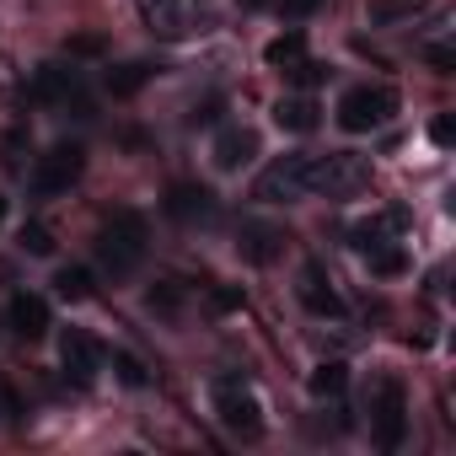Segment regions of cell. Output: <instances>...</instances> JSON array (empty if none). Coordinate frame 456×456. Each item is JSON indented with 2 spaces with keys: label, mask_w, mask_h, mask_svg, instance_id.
<instances>
[{
  "label": "cell",
  "mask_w": 456,
  "mask_h": 456,
  "mask_svg": "<svg viewBox=\"0 0 456 456\" xmlns=\"http://www.w3.org/2000/svg\"><path fill=\"white\" fill-rule=\"evenodd\" d=\"M145 242H151L145 215L140 209H113L102 220V232H97V258H102V269L113 280H124V274H134L145 264Z\"/></svg>",
  "instance_id": "6da1fadb"
},
{
  "label": "cell",
  "mask_w": 456,
  "mask_h": 456,
  "mask_svg": "<svg viewBox=\"0 0 456 456\" xmlns=\"http://www.w3.org/2000/svg\"><path fill=\"white\" fill-rule=\"evenodd\" d=\"M365 183H370V161L360 151L306 156V193H317V199H354Z\"/></svg>",
  "instance_id": "7a4b0ae2"
},
{
  "label": "cell",
  "mask_w": 456,
  "mask_h": 456,
  "mask_svg": "<svg viewBox=\"0 0 456 456\" xmlns=\"http://www.w3.org/2000/svg\"><path fill=\"white\" fill-rule=\"evenodd\" d=\"M397 113V92L392 86H349L338 97V129L344 134H370L381 124H392Z\"/></svg>",
  "instance_id": "3957f363"
},
{
  "label": "cell",
  "mask_w": 456,
  "mask_h": 456,
  "mask_svg": "<svg viewBox=\"0 0 456 456\" xmlns=\"http://www.w3.org/2000/svg\"><path fill=\"white\" fill-rule=\"evenodd\" d=\"M215 413H220L225 429L242 435V440H258L264 435V403L253 397V387L242 376H220L215 381Z\"/></svg>",
  "instance_id": "277c9868"
},
{
  "label": "cell",
  "mask_w": 456,
  "mask_h": 456,
  "mask_svg": "<svg viewBox=\"0 0 456 456\" xmlns=\"http://www.w3.org/2000/svg\"><path fill=\"white\" fill-rule=\"evenodd\" d=\"M370 429H376V445L381 451H397L403 445V435H408V392H403V381H376V392H370Z\"/></svg>",
  "instance_id": "5b68a950"
},
{
  "label": "cell",
  "mask_w": 456,
  "mask_h": 456,
  "mask_svg": "<svg viewBox=\"0 0 456 456\" xmlns=\"http://www.w3.org/2000/svg\"><path fill=\"white\" fill-rule=\"evenodd\" d=\"M253 199H264V204H296V199H306V156H274L258 172Z\"/></svg>",
  "instance_id": "8992f818"
},
{
  "label": "cell",
  "mask_w": 456,
  "mask_h": 456,
  "mask_svg": "<svg viewBox=\"0 0 456 456\" xmlns=\"http://www.w3.org/2000/svg\"><path fill=\"white\" fill-rule=\"evenodd\" d=\"M145 22L161 38H188L209 28V6L204 0H145Z\"/></svg>",
  "instance_id": "52a82bcc"
},
{
  "label": "cell",
  "mask_w": 456,
  "mask_h": 456,
  "mask_svg": "<svg viewBox=\"0 0 456 456\" xmlns=\"http://www.w3.org/2000/svg\"><path fill=\"white\" fill-rule=\"evenodd\" d=\"M81 167H86V151H81V145H49V151L38 156V167H33V188H38L44 199H54V193H65V188L81 177Z\"/></svg>",
  "instance_id": "ba28073f"
},
{
  "label": "cell",
  "mask_w": 456,
  "mask_h": 456,
  "mask_svg": "<svg viewBox=\"0 0 456 456\" xmlns=\"http://www.w3.org/2000/svg\"><path fill=\"white\" fill-rule=\"evenodd\" d=\"M60 365H65V376L92 381V376L102 370V344H97L86 328H70V333L60 338Z\"/></svg>",
  "instance_id": "9c48e42d"
},
{
  "label": "cell",
  "mask_w": 456,
  "mask_h": 456,
  "mask_svg": "<svg viewBox=\"0 0 456 456\" xmlns=\"http://www.w3.org/2000/svg\"><path fill=\"white\" fill-rule=\"evenodd\" d=\"M296 296H301V306H306L312 317H338V312H344V301H338V290H333V280H328L322 264H306V269H301Z\"/></svg>",
  "instance_id": "30bf717a"
},
{
  "label": "cell",
  "mask_w": 456,
  "mask_h": 456,
  "mask_svg": "<svg viewBox=\"0 0 456 456\" xmlns=\"http://www.w3.org/2000/svg\"><path fill=\"white\" fill-rule=\"evenodd\" d=\"M237 253H242L248 264H274V258L285 253V232H280V225H264V220H242Z\"/></svg>",
  "instance_id": "8fae6325"
},
{
  "label": "cell",
  "mask_w": 456,
  "mask_h": 456,
  "mask_svg": "<svg viewBox=\"0 0 456 456\" xmlns=\"http://www.w3.org/2000/svg\"><path fill=\"white\" fill-rule=\"evenodd\" d=\"M6 322H12V333L17 338H44L49 333V301L44 296H33V290H17L12 296V306H6Z\"/></svg>",
  "instance_id": "7c38bea8"
},
{
  "label": "cell",
  "mask_w": 456,
  "mask_h": 456,
  "mask_svg": "<svg viewBox=\"0 0 456 456\" xmlns=\"http://www.w3.org/2000/svg\"><path fill=\"white\" fill-rule=\"evenodd\" d=\"M209 156H215V167H220V172H242V167L258 156V129H225V134L215 140V151H209Z\"/></svg>",
  "instance_id": "4fadbf2b"
},
{
  "label": "cell",
  "mask_w": 456,
  "mask_h": 456,
  "mask_svg": "<svg viewBox=\"0 0 456 456\" xmlns=\"http://www.w3.org/2000/svg\"><path fill=\"white\" fill-rule=\"evenodd\" d=\"M167 215L183 220V225H199V220L215 215V199H209V188H199V183H177V188L167 193Z\"/></svg>",
  "instance_id": "5bb4252c"
},
{
  "label": "cell",
  "mask_w": 456,
  "mask_h": 456,
  "mask_svg": "<svg viewBox=\"0 0 456 456\" xmlns=\"http://www.w3.org/2000/svg\"><path fill=\"white\" fill-rule=\"evenodd\" d=\"M274 124H280L285 134H312V129L322 124V113H317L312 97H280V102H274Z\"/></svg>",
  "instance_id": "9a60e30c"
},
{
  "label": "cell",
  "mask_w": 456,
  "mask_h": 456,
  "mask_svg": "<svg viewBox=\"0 0 456 456\" xmlns=\"http://www.w3.org/2000/svg\"><path fill=\"white\" fill-rule=\"evenodd\" d=\"M33 102H70V92H76V70H65V65H38V76H33Z\"/></svg>",
  "instance_id": "2e32d148"
},
{
  "label": "cell",
  "mask_w": 456,
  "mask_h": 456,
  "mask_svg": "<svg viewBox=\"0 0 456 456\" xmlns=\"http://www.w3.org/2000/svg\"><path fill=\"white\" fill-rule=\"evenodd\" d=\"M424 6H429V0H370L365 17H370L376 28H392V22H413Z\"/></svg>",
  "instance_id": "e0dca14e"
},
{
  "label": "cell",
  "mask_w": 456,
  "mask_h": 456,
  "mask_svg": "<svg viewBox=\"0 0 456 456\" xmlns=\"http://www.w3.org/2000/svg\"><path fill=\"white\" fill-rule=\"evenodd\" d=\"M264 60L274 65V70H285V65H296V60H306V33H280V38H269V49H264Z\"/></svg>",
  "instance_id": "ac0fdd59"
},
{
  "label": "cell",
  "mask_w": 456,
  "mask_h": 456,
  "mask_svg": "<svg viewBox=\"0 0 456 456\" xmlns=\"http://www.w3.org/2000/svg\"><path fill=\"white\" fill-rule=\"evenodd\" d=\"M145 81H151V65H140V60H129V65H113V70H108V92H113V97H134Z\"/></svg>",
  "instance_id": "d6986e66"
},
{
  "label": "cell",
  "mask_w": 456,
  "mask_h": 456,
  "mask_svg": "<svg viewBox=\"0 0 456 456\" xmlns=\"http://www.w3.org/2000/svg\"><path fill=\"white\" fill-rule=\"evenodd\" d=\"M365 264H370V274L397 280V274L408 269V253H403V248H392V242H376V248H365Z\"/></svg>",
  "instance_id": "ffe728a7"
},
{
  "label": "cell",
  "mask_w": 456,
  "mask_h": 456,
  "mask_svg": "<svg viewBox=\"0 0 456 456\" xmlns=\"http://www.w3.org/2000/svg\"><path fill=\"white\" fill-rule=\"evenodd\" d=\"M344 387H349V365H344V360H328V365L312 370V392H317V397H338Z\"/></svg>",
  "instance_id": "44dd1931"
},
{
  "label": "cell",
  "mask_w": 456,
  "mask_h": 456,
  "mask_svg": "<svg viewBox=\"0 0 456 456\" xmlns=\"http://www.w3.org/2000/svg\"><path fill=\"white\" fill-rule=\"evenodd\" d=\"M392 225H403V215H381V220H360V225H354V232H349V237H354V248L365 253V248H376V242H387V232H392Z\"/></svg>",
  "instance_id": "7402d4cb"
},
{
  "label": "cell",
  "mask_w": 456,
  "mask_h": 456,
  "mask_svg": "<svg viewBox=\"0 0 456 456\" xmlns=\"http://www.w3.org/2000/svg\"><path fill=\"white\" fill-rule=\"evenodd\" d=\"M54 290H60L65 301H86V296H92V269H76V264L60 269V274H54Z\"/></svg>",
  "instance_id": "603a6c76"
},
{
  "label": "cell",
  "mask_w": 456,
  "mask_h": 456,
  "mask_svg": "<svg viewBox=\"0 0 456 456\" xmlns=\"http://www.w3.org/2000/svg\"><path fill=\"white\" fill-rule=\"evenodd\" d=\"M17 242H22V253H33V258H49V253H54V232H49L44 220H28L22 232H17Z\"/></svg>",
  "instance_id": "cb8c5ba5"
},
{
  "label": "cell",
  "mask_w": 456,
  "mask_h": 456,
  "mask_svg": "<svg viewBox=\"0 0 456 456\" xmlns=\"http://www.w3.org/2000/svg\"><path fill=\"white\" fill-rule=\"evenodd\" d=\"M177 306H183V285L177 280H161L151 290V312H177Z\"/></svg>",
  "instance_id": "d4e9b609"
},
{
  "label": "cell",
  "mask_w": 456,
  "mask_h": 456,
  "mask_svg": "<svg viewBox=\"0 0 456 456\" xmlns=\"http://www.w3.org/2000/svg\"><path fill=\"white\" fill-rule=\"evenodd\" d=\"M285 76H290L296 86H317V81L328 76V65H317V60H296V65H285Z\"/></svg>",
  "instance_id": "484cf974"
},
{
  "label": "cell",
  "mask_w": 456,
  "mask_h": 456,
  "mask_svg": "<svg viewBox=\"0 0 456 456\" xmlns=\"http://www.w3.org/2000/svg\"><path fill=\"white\" fill-rule=\"evenodd\" d=\"M113 370H118V381H124V387H145V381H151V376H145V365H140L134 354H118V360H113Z\"/></svg>",
  "instance_id": "4316f807"
},
{
  "label": "cell",
  "mask_w": 456,
  "mask_h": 456,
  "mask_svg": "<svg viewBox=\"0 0 456 456\" xmlns=\"http://www.w3.org/2000/svg\"><path fill=\"white\" fill-rule=\"evenodd\" d=\"M274 6H280L285 17H312V12L322 6V0H274Z\"/></svg>",
  "instance_id": "83f0119b"
},
{
  "label": "cell",
  "mask_w": 456,
  "mask_h": 456,
  "mask_svg": "<svg viewBox=\"0 0 456 456\" xmlns=\"http://www.w3.org/2000/svg\"><path fill=\"white\" fill-rule=\"evenodd\" d=\"M65 49H70V54H102V38H92V33H81V38H70Z\"/></svg>",
  "instance_id": "f1b7e54d"
},
{
  "label": "cell",
  "mask_w": 456,
  "mask_h": 456,
  "mask_svg": "<svg viewBox=\"0 0 456 456\" xmlns=\"http://www.w3.org/2000/svg\"><path fill=\"white\" fill-rule=\"evenodd\" d=\"M429 140H435V145H451V140H456V124H451V118H435V124H429Z\"/></svg>",
  "instance_id": "f546056e"
},
{
  "label": "cell",
  "mask_w": 456,
  "mask_h": 456,
  "mask_svg": "<svg viewBox=\"0 0 456 456\" xmlns=\"http://www.w3.org/2000/svg\"><path fill=\"white\" fill-rule=\"evenodd\" d=\"M429 65H435L440 76H451V65H456V60H451V49H429Z\"/></svg>",
  "instance_id": "4dcf8cb0"
},
{
  "label": "cell",
  "mask_w": 456,
  "mask_h": 456,
  "mask_svg": "<svg viewBox=\"0 0 456 456\" xmlns=\"http://www.w3.org/2000/svg\"><path fill=\"white\" fill-rule=\"evenodd\" d=\"M0 225H6V199H0Z\"/></svg>",
  "instance_id": "1f68e13d"
}]
</instances>
